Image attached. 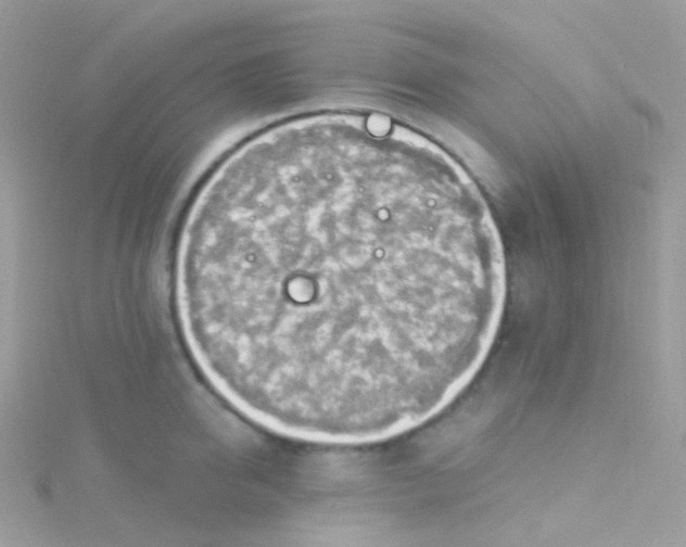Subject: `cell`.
Returning a JSON list of instances; mask_svg holds the SVG:
<instances>
[{"label":"cell","mask_w":686,"mask_h":547,"mask_svg":"<svg viewBox=\"0 0 686 547\" xmlns=\"http://www.w3.org/2000/svg\"><path fill=\"white\" fill-rule=\"evenodd\" d=\"M174 304L211 389L296 441L360 446L416 430L474 380L506 297L487 203L407 130L322 116L229 154L183 220Z\"/></svg>","instance_id":"obj_1"}]
</instances>
